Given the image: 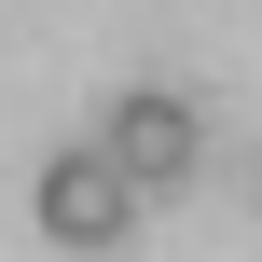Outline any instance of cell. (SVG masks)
Masks as SVG:
<instances>
[{
	"label": "cell",
	"instance_id": "obj_1",
	"mask_svg": "<svg viewBox=\"0 0 262 262\" xmlns=\"http://www.w3.org/2000/svg\"><path fill=\"white\" fill-rule=\"evenodd\" d=\"M97 152H111L138 193H166V180H193V166H207V111H193V97H124Z\"/></svg>",
	"mask_w": 262,
	"mask_h": 262
},
{
	"label": "cell",
	"instance_id": "obj_2",
	"mask_svg": "<svg viewBox=\"0 0 262 262\" xmlns=\"http://www.w3.org/2000/svg\"><path fill=\"white\" fill-rule=\"evenodd\" d=\"M124 221H138V180H124L111 152H55V166H41V235H55V249H111Z\"/></svg>",
	"mask_w": 262,
	"mask_h": 262
}]
</instances>
